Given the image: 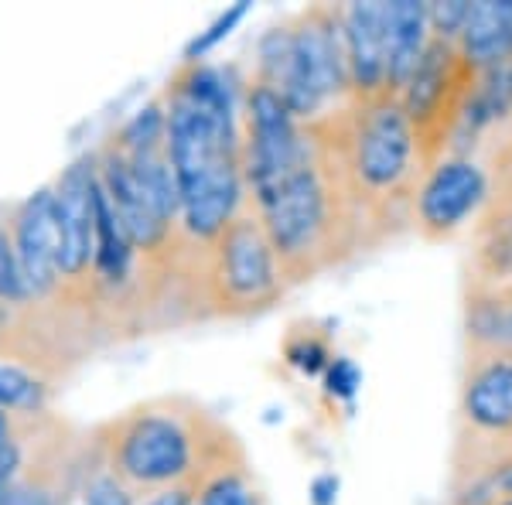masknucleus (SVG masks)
Instances as JSON below:
<instances>
[{
    "label": "nucleus",
    "instance_id": "nucleus-1",
    "mask_svg": "<svg viewBox=\"0 0 512 505\" xmlns=\"http://www.w3.org/2000/svg\"><path fill=\"white\" fill-rule=\"evenodd\" d=\"M164 151L178 185V226L209 246L246 205L243 134L233 89L216 65L181 62L161 96Z\"/></svg>",
    "mask_w": 512,
    "mask_h": 505
},
{
    "label": "nucleus",
    "instance_id": "nucleus-2",
    "mask_svg": "<svg viewBox=\"0 0 512 505\" xmlns=\"http://www.w3.org/2000/svg\"><path fill=\"white\" fill-rule=\"evenodd\" d=\"M89 451L134 499L168 488H202L219 475L250 468L233 430L188 396H158L117 413L93 430Z\"/></svg>",
    "mask_w": 512,
    "mask_h": 505
},
{
    "label": "nucleus",
    "instance_id": "nucleus-3",
    "mask_svg": "<svg viewBox=\"0 0 512 505\" xmlns=\"http://www.w3.org/2000/svg\"><path fill=\"white\" fill-rule=\"evenodd\" d=\"M335 164V175L359 215L366 253L410 229L424 161L396 96L345 99L325 117L308 120Z\"/></svg>",
    "mask_w": 512,
    "mask_h": 505
},
{
    "label": "nucleus",
    "instance_id": "nucleus-4",
    "mask_svg": "<svg viewBox=\"0 0 512 505\" xmlns=\"http://www.w3.org/2000/svg\"><path fill=\"white\" fill-rule=\"evenodd\" d=\"M246 202L274 246L287 287L315 280L366 253L359 215L311 123H301L294 161L267 185L250 188Z\"/></svg>",
    "mask_w": 512,
    "mask_h": 505
},
{
    "label": "nucleus",
    "instance_id": "nucleus-5",
    "mask_svg": "<svg viewBox=\"0 0 512 505\" xmlns=\"http://www.w3.org/2000/svg\"><path fill=\"white\" fill-rule=\"evenodd\" d=\"M287 294V280L280 273L267 233L260 219L243 205V212L229 222L202 253V308L209 318H253L270 311Z\"/></svg>",
    "mask_w": 512,
    "mask_h": 505
},
{
    "label": "nucleus",
    "instance_id": "nucleus-6",
    "mask_svg": "<svg viewBox=\"0 0 512 505\" xmlns=\"http://www.w3.org/2000/svg\"><path fill=\"white\" fill-rule=\"evenodd\" d=\"M274 96L297 123L325 117L349 99L338 7L315 4L287 21V65Z\"/></svg>",
    "mask_w": 512,
    "mask_h": 505
},
{
    "label": "nucleus",
    "instance_id": "nucleus-7",
    "mask_svg": "<svg viewBox=\"0 0 512 505\" xmlns=\"http://www.w3.org/2000/svg\"><path fill=\"white\" fill-rule=\"evenodd\" d=\"M478 65L461 55L454 41L431 38L420 55L414 76L407 79L400 99V110L410 123L417 154L424 171L451 154L454 134L465 117L468 96H472Z\"/></svg>",
    "mask_w": 512,
    "mask_h": 505
},
{
    "label": "nucleus",
    "instance_id": "nucleus-8",
    "mask_svg": "<svg viewBox=\"0 0 512 505\" xmlns=\"http://www.w3.org/2000/svg\"><path fill=\"white\" fill-rule=\"evenodd\" d=\"M52 209L59 226L62 308L89 328L93 301V233H96V154H82L52 181Z\"/></svg>",
    "mask_w": 512,
    "mask_h": 505
},
{
    "label": "nucleus",
    "instance_id": "nucleus-9",
    "mask_svg": "<svg viewBox=\"0 0 512 505\" xmlns=\"http://www.w3.org/2000/svg\"><path fill=\"white\" fill-rule=\"evenodd\" d=\"M489 202V171L475 157L448 154L424 171L410 209V229L424 243H448L482 215Z\"/></svg>",
    "mask_w": 512,
    "mask_h": 505
},
{
    "label": "nucleus",
    "instance_id": "nucleus-10",
    "mask_svg": "<svg viewBox=\"0 0 512 505\" xmlns=\"http://www.w3.org/2000/svg\"><path fill=\"white\" fill-rule=\"evenodd\" d=\"M11 243L18 253L24 284L31 301L45 308H62V273H59V226H55L52 188H38L7 215Z\"/></svg>",
    "mask_w": 512,
    "mask_h": 505
},
{
    "label": "nucleus",
    "instance_id": "nucleus-11",
    "mask_svg": "<svg viewBox=\"0 0 512 505\" xmlns=\"http://www.w3.org/2000/svg\"><path fill=\"white\" fill-rule=\"evenodd\" d=\"M458 413L465 434L512 441V352H468Z\"/></svg>",
    "mask_w": 512,
    "mask_h": 505
},
{
    "label": "nucleus",
    "instance_id": "nucleus-12",
    "mask_svg": "<svg viewBox=\"0 0 512 505\" xmlns=\"http://www.w3.org/2000/svg\"><path fill=\"white\" fill-rule=\"evenodd\" d=\"M338 28H342L349 99L390 96V89H386V4L383 0H355V4L338 7Z\"/></svg>",
    "mask_w": 512,
    "mask_h": 505
},
{
    "label": "nucleus",
    "instance_id": "nucleus-13",
    "mask_svg": "<svg viewBox=\"0 0 512 505\" xmlns=\"http://www.w3.org/2000/svg\"><path fill=\"white\" fill-rule=\"evenodd\" d=\"M427 41H431L427 4H420V0H393V4H386V89H390V96L403 93L420 55H424Z\"/></svg>",
    "mask_w": 512,
    "mask_h": 505
},
{
    "label": "nucleus",
    "instance_id": "nucleus-14",
    "mask_svg": "<svg viewBox=\"0 0 512 505\" xmlns=\"http://www.w3.org/2000/svg\"><path fill=\"white\" fill-rule=\"evenodd\" d=\"M454 45L472 65H492L512 55V0H472Z\"/></svg>",
    "mask_w": 512,
    "mask_h": 505
},
{
    "label": "nucleus",
    "instance_id": "nucleus-15",
    "mask_svg": "<svg viewBox=\"0 0 512 505\" xmlns=\"http://www.w3.org/2000/svg\"><path fill=\"white\" fill-rule=\"evenodd\" d=\"M55 386L38 372L0 362V413L7 417H41L52 407Z\"/></svg>",
    "mask_w": 512,
    "mask_h": 505
},
{
    "label": "nucleus",
    "instance_id": "nucleus-16",
    "mask_svg": "<svg viewBox=\"0 0 512 505\" xmlns=\"http://www.w3.org/2000/svg\"><path fill=\"white\" fill-rule=\"evenodd\" d=\"M65 447L48 444L41 447L38 454V468L24 465L21 478L14 482V488L7 492L4 505H65V492H69V482L55 471H48V465L55 461V454H62Z\"/></svg>",
    "mask_w": 512,
    "mask_h": 505
},
{
    "label": "nucleus",
    "instance_id": "nucleus-17",
    "mask_svg": "<svg viewBox=\"0 0 512 505\" xmlns=\"http://www.w3.org/2000/svg\"><path fill=\"white\" fill-rule=\"evenodd\" d=\"M192 505H267V499L253 485V475L246 468V471H229V475L212 478L209 485L198 488Z\"/></svg>",
    "mask_w": 512,
    "mask_h": 505
},
{
    "label": "nucleus",
    "instance_id": "nucleus-18",
    "mask_svg": "<svg viewBox=\"0 0 512 505\" xmlns=\"http://www.w3.org/2000/svg\"><path fill=\"white\" fill-rule=\"evenodd\" d=\"M28 304H35V301H31V291H28V284H24L18 253H14V243H11V229H7V222H0V308L21 311V308H28Z\"/></svg>",
    "mask_w": 512,
    "mask_h": 505
},
{
    "label": "nucleus",
    "instance_id": "nucleus-19",
    "mask_svg": "<svg viewBox=\"0 0 512 505\" xmlns=\"http://www.w3.org/2000/svg\"><path fill=\"white\" fill-rule=\"evenodd\" d=\"M82 505H137L134 492L123 488L110 471L96 468L93 475H86L82 482Z\"/></svg>",
    "mask_w": 512,
    "mask_h": 505
},
{
    "label": "nucleus",
    "instance_id": "nucleus-20",
    "mask_svg": "<svg viewBox=\"0 0 512 505\" xmlns=\"http://www.w3.org/2000/svg\"><path fill=\"white\" fill-rule=\"evenodd\" d=\"M24 465H28V454H24V427L21 417H14V437L0 444V505H4L7 492L21 478Z\"/></svg>",
    "mask_w": 512,
    "mask_h": 505
},
{
    "label": "nucleus",
    "instance_id": "nucleus-21",
    "mask_svg": "<svg viewBox=\"0 0 512 505\" xmlns=\"http://www.w3.org/2000/svg\"><path fill=\"white\" fill-rule=\"evenodd\" d=\"M287 362L297 366L301 372H308V376H315V372L328 369V362H332V355H328V345L321 342L318 335H294L291 342H287Z\"/></svg>",
    "mask_w": 512,
    "mask_h": 505
},
{
    "label": "nucleus",
    "instance_id": "nucleus-22",
    "mask_svg": "<svg viewBox=\"0 0 512 505\" xmlns=\"http://www.w3.org/2000/svg\"><path fill=\"white\" fill-rule=\"evenodd\" d=\"M243 14H246V4H236V7H229L226 14H219V18L212 21V28L205 31V35H198L192 45L185 48V62H198L205 52H209V48H216L219 41L226 38L239 21H243Z\"/></svg>",
    "mask_w": 512,
    "mask_h": 505
},
{
    "label": "nucleus",
    "instance_id": "nucleus-23",
    "mask_svg": "<svg viewBox=\"0 0 512 505\" xmlns=\"http://www.w3.org/2000/svg\"><path fill=\"white\" fill-rule=\"evenodd\" d=\"M359 369H355L352 359H345V355H338V359L328 362L325 369V383H328V393L335 396H352L355 386H359Z\"/></svg>",
    "mask_w": 512,
    "mask_h": 505
},
{
    "label": "nucleus",
    "instance_id": "nucleus-24",
    "mask_svg": "<svg viewBox=\"0 0 512 505\" xmlns=\"http://www.w3.org/2000/svg\"><path fill=\"white\" fill-rule=\"evenodd\" d=\"M198 495V488H168V492H158L151 499H144V505H192Z\"/></svg>",
    "mask_w": 512,
    "mask_h": 505
},
{
    "label": "nucleus",
    "instance_id": "nucleus-25",
    "mask_svg": "<svg viewBox=\"0 0 512 505\" xmlns=\"http://www.w3.org/2000/svg\"><path fill=\"white\" fill-rule=\"evenodd\" d=\"M14 437V417H7V413H0V444L11 441Z\"/></svg>",
    "mask_w": 512,
    "mask_h": 505
},
{
    "label": "nucleus",
    "instance_id": "nucleus-26",
    "mask_svg": "<svg viewBox=\"0 0 512 505\" xmlns=\"http://www.w3.org/2000/svg\"><path fill=\"white\" fill-rule=\"evenodd\" d=\"M7 325H11V311L0 308V349H4V338H7Z\"/></svg>",
    "mask_w": 512,
    "mask_h": 505
},
{
    "label": "nucleus",
    "instance_id": "nucleus-27",
    "mask_svg": "<svg viewBox=\"0 0 512 505\" xmlns=\"http://www.w3.org/2000/svg\"><path fill=\"white\" fill-rule=\"evenodd\" d=\"M489 505H512V499H495V502H489Z\"/></svg>",
    "mask_w": 512,
    "mask_h": 505
}]
</instances>
